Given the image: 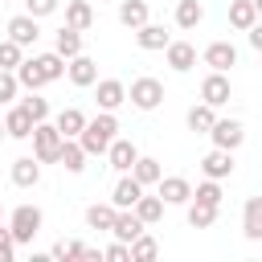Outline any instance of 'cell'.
I'll list each match as a JSON object with an SVG mask.
<instances>
[{"label": "cell", "mask_w": 262, "mask_h": 262, "mask_svg": "<svg viewBox=\"0 0 262 262\" xmlns=\"http://www.w3.org/2000/svg\"><path fill=\"white\" fill-rule=\"evenodd\" d=\"M33 61H37V70H41V78L45 82H57V78H66V57L61 53H33Z\"/></svg>", "instance_id": "4316f807"}, {"label": "cell", "mask_w": 262, "mask_h": 262, "mask_svg": "<svg viewBox=\"0 0 262 262\" xmlns=\"http://www.w3.org/2000/svg\"><path fill=\"white\" fill-rule=\"evenodd\" d=\"M115 135H119V119H115V111H98L94 119H86V127H82L74 139L82 143L86 156H102V151L111 147Z\"/></svg>", "instance_id": "6da1fadb"}, {"label": "cell", "mask_w": 262, "mask_h": 262, "mask_svg": "<svg viewBox=\"0 0 262 262\" xmlns=\"http://www.w3.org/2000/svg\"><path fill=\"white\" fill-rule=\"evenodd\" d=\"M156 196H160L164 205H188L192 184H188V176H160V180H156Z\"/></svg>", "instance_id": "ba28073f"}, {"label": "cell", "mask_w": 262, "mask_h": 262, "mask_svg": "<svg viewBox=\"0 0 262 262\" xmlns=\"http://www.w3.org/2000/svg\"><path fill=\"white\" fill-rule=\"evenodd\" d=\"M205 135L213 139V147H225V151H237V147L246 143V127H242L237 119H213V127H209Z\"/></svg>", "instance_id": "5b68a950"}, {"label": "cell", "mask_w": 262, "mask_h": 262, "mask_svg": "<svg viewBox=\"0 0 262 262\" xmlns=\"http://www.w3.org/2000/svg\"><path fill=\"white\" fill-rule=\"evenodd\" d=\"M37 37H41V20H37V16H29V12H16V16L8 20V41H16L20 49L37 45Z\"/></svg>", "instance_id": "8992f818"}, {"label": "cell", "mask_w": 262, "mask_h": 262, "mask_svg": "<svg viewBox=\"0 0 262 262\" xmlns=\"http://www.w3.org/2000/svg\"><path fill=\"white\" fill-rule=\"evenodd\" d=\"M147 225L131 213V209H115V221H111V229L106 233H115V242H131V237H139Z\"/></svg>", "instance_id": "e0dca14e"}, {"label": "cell", "mask_w": 262, "mask_h": 262, "mask_svg": "<svg viewBox=\"0 0 262 262\" xmlns=\"http://www.w3.org/2000/svg\"><path fill=\"white\" fill-rule=\"evenodd\" d=\"M66 25L78 29V33H86L94 25V4L90 0H66Z\"/></svg>", "instance_id": "7402d4cb"}, {"label": "cell", "mask_w": 262, "mask_h": 262, "mask_svg": "<svg viewBox=\"0 0 262 262\" xmlns=\"http://www.w3.org/2000/svg\"><path fill=\"white\" fill-rule=\"evenodd\" d=\"M254 20H258V4H254V0H233V4H229V25H233L237 33H246Z\"/></svg>", "instance_id": "d4e9b609"}, {"label": "cell", "mask_w": 262, "mask_h": 262, "mask_svg": "<svg viewBox=\"0 0 262 262\" xmlns=\"http://www.w3.org/2000/svg\"><path fill=\"white\" fill-rule=\"evenodd\" d=\"M102 258H111V262H127L131 250H127V242H111V246L102 250Z\"/></svg>", "instance_id": "7bdbcfd3"}, {"label": "cell", "mask_w": 262, "mask_h": 262, "mask_svg": "<svg viewBox=\"0 0 262 262\" xmlns=\"http://www.w3.org/2000/svg\"><path fill=\"white\" fill-rule=\"evenodd\" d=\"M131 176H135L143 188H151V184L164 176V168H160V160H156V156H135V164H131Z\"/></svg>", "instance_id": "cb8c5ba5"}, {"label": "cell", "mask_w": 262, "mask_h": 262, "mask_svg": "<svg viewBox=\"0 0 262 262\" xmlns=\"http://www.w3.org/2000/svg\"><path fill=\"white\" fill-rule=\"evenodd\" d=\"M82 250H86L82 242H66V237H61V242H53L49 258H61V262H66V258H82Z\"/></svg>", "instance_id": "ab89813d"}, {"label": "cell", "mask_w": 262, "mask_h": 262, "mask_svg": "<svg viewBox=\"0 0 262 262\" xmlns=\"http://www.w3.org/2000/svg\"><path fill=\"white\" fill-rule=\"evenodd\" d=\"M53 53H61V57L82 53V33H78V29H70V25H61V29L53 33Z\"/></svg>", "instance_id": "484cf974"}, {"label": "cell", "mask_w": 262, "mask_h": 262, "mask_svg": "<svg viewBox=\"0 0 262 262\" xmlns=\"http://www.w3.org/2000/svg\"><path fill=\"white\" fill-rule=\"evenodd\" d=\"M131 33H135V45H139V49H147V53H156V49H164V45L172 41V37H168V29H164V25H151V20H143V25H139V29H131Z\"/></svg>", "instance_id": "ac0fdd59"}, {"label": "cell", "mask_w": 262, "mask_h": 262, "mask_svg": "<svg viewBox=\"0 0 262 262\" xmlns=\"http://www.w3.org/2000/svg\"><path fill=\"white\" fill-rule=\"evenodd\" d=\"M102 156L111 160V168H115V172H131V164H135L139 147H135L131 139H119V135H115V139H111V147H106Z\"/></svg>", "instance_id": "9a60e30c"}, {"label": "cell", "mask_w": 262, "mask_h": 262, "mask_svg": "<svg viewBox=\"0 0 262 262\" xmlns=\"http://www.w3.org/2000/svg\"><path fill=\"white\" fill-rule=\"evenodd\" d=\"M246 33H250V45H254V49H262V25H258V20H254V25H250V29H246Z\"/></svg>", "instance_id": "ee69618b"}, {"label": "cell", "mask_w": 262, "mask_h": 262, "mask_svg": "<svg viewBox=\"0 0 262 262\" xmlns=\"http://www.w3.org/2000/svg\"><path fill=\"white\" fill-rule=\"evenodd\" d=\"M205 20V4L201 0H176V25L180 29H196Z\"/></svg>", "instance_id": "4dcf8cb0"}, {"label": "cell", "mask_w": 262, "mask_h": 262, "mask_svg": "<svg viewBox=\"0 0 262 262\" xmlns=\"http://www.w3.org/2000/svg\"><path fill=\"white\" fill-rule=\"evenodd\" d=\"M12 74H16L20 90H41V86H45V78H41V70H37V61H33V57H20V66H16Z\"/></svg>", "instance_id": "1f68e13d"}, {"label": "cell", "mask_w": 262, "mask_h": 262, "mask_svg": "<svg viewBox=\"0 0 262 262\" xmlns=\"http://www.w3.org/2000/svg\"><path fill=\"white\" fill-rule=\"evenodd\" d=\"M20 106L29 111V119H33V123H41V119H49V98H41L37 90H25V98H20Z\"/></svg>", "instance_id": "e575fe53"}, {"label": "cell", "mask_w": 262, "mask_h": 262, "mask_svg": "<svg viewBox=\"0 0 262 262\" xmlns=\"http://www.w3.org/2000/svg\"><path fill=\"white\" fill-rule=\"evenodd\" d=\"M201 61L209 66V70H229V66H237V45L233 41H213V45H205V53H201Z\"/></svg>", "instance_id": "8fae6325"}, {"label": "cell", "mask_w": 262, "mask_h": 262, "mask_svg": "<svg viewBox=\"0 0 262 262\" xmlns=\"http://www.w3.org/2000/svg\"><path fill=\"white\" fill-rule=\"evenodd\" d=\"M131 213H135L143 225H156V221L164 217V201H160V196H147V192H139V201L131 205Z\"/></svg>", "instance_id": "f1b7e54d"}, {"label": "cell", "mask_w": 262, "mask_h": 262, "mask_svg": "<svg viewBox=\"0 0 262 262\" xmlns=\"http://www.w3.org/2000/svg\"><path fill=\"white\" fill-rule=\"evenodd\" d=\"M164 57H168V66H172L176 74H188V70L196 66V45H192V41H168V45H164Z\"/></svg>", "instance_id": "4fadbf2b"}, {"label": "cell", "mask_w": 262, "mask_h": 262, "mask_svg": "<svg viewBox=\"0 0 262 262\" xmlns=\"http://www.w3.org/2000/svg\"><path fill=\"white\" fill-rule=\"evenodd\" d=\"M213 119H217V111H213L209 102H196V106H188V115H184L188 131H196V135H205V131L213 127Z\"/></svg>", "instance_id": "f546056e"}, {"label": "cell", "mask_w": 262, "mask_h": 262, "mask_svg": "<svg viewBox=\"0 0 262 262\" xmlns=\"http://www.w3.org/2000/svg\"><path fill=\"white\" fill-rule=\"evenodd\" d=\"M111 221H115V205H98V201H94V205L86 209V225H90V229H111Z\"/></svg>", "instance_id": "d590c367"}, {"label": "cell", "mask_w": 262, "mask_h": 262, "mask_svg": "<svg viewBox=\"0 0 262 262\" xmlns=\"http://www.w3.org/2000/svg\"><path fill=\"white\" fill-rule=\"evenodd\" d=\"M20 57H25V49H20L16 41H8V37H4V41H0V70H16V66H20Z\"/></svg>", "instance_id": "74e56055"}, {"label": "cell", "mask_w": 262, "mask_h": 262, "mask_svg": "<svg viewBox=\"0 0 262 262\" xmlns=\"http://www.w3.org/2000/svg\"><path fill=\"white\" fill-rule=\"evenodd\" d=\"M86 160H90V156L82 151V143H78V139H61L57 164H61V168H66L70 176H82V172H86Z\"/></svg>", "instance_id": "d6986e66"}, {"label": "cell", "mask_w": 262, "mask_h": 262, "mask_svg": "<svg viewBox=\"0 0 262 262\" xmlns=\"http://www.w3.org/2000/svg\"><path fill=\"white\" fill-rule=\"evenodd\" d=\"M33 156L41 160V164H57V151H61V131L49 123V119H41V123H33Z\"/></svg>", "instance_id": "3957f363"}, {"label": "cell", "mask_w": 262, "mask_h": 262, "mask_svg": "<svg viewBox=\"0 0 262 262\" xmlns=\"http://www.w3.org/2000/svg\"><path fill=\"white\" fill-rule=\"evenodd\" d=\"M217 221V209L213 205H205V201H188V225L192 229H209Z\"/></svg>", "instance_id": "836d02e7"}, {"label": "cell", "mask_w": 262, "mask_h": 262, "mask_svg": "<svg viewBox=\"0 0 262 262\" xmlns=\"http://www.w3.org/2000/svg\"><path fill=\"white\" fill-rule=\"evenodd\" d=\"M201 172H205L209 180H225V176H233V151H225V147H213V151L201 160Z\"/></svg>", "instance_id": "2e32d148"}, {"label": "cell", "mask_w": 262, "mask_h": 262, "mask_svg": "<svg viewBox=\"0 0 262 262\" xmlns=\"http://www.w3.org/2000/svg\"><path fill=\"white\" fill-rule=\"evenodd\" d=\"M66 78L74 86H94L98 82V61L86 57V53H74V57H66Z\"/></svg>", "instance_id": "9c48e42d"}, {"label": "cell", "mask_w": 262, "mask_h": 262, "mask_svg": "<svg viewBox=\"0 0 262 262\" xmlns=\"http://www.w3.org/2000/svg\"><path fill=\"white\" fill-rule=\"evenodd\" d=\"M0 217H4V201H0Z\"/></svg>", "instance_id": "bcb514c9"}, {"label": "cell", "mask_w": 262, "mask_h": 262, "mask_svg": "<svg viewBox=\"0 0 262 262\" xmlns=\"http://www.w3.org/2000/svg\"><path fill=\"white\" fill-rule=\"evenodd\" d=\"M94 102H98V111H119L127 102V86L119 78H98L94 82Z\"/></svg>", "instance_id": "52a82bcc"}, {"label": "cell", "mask_w": 262, "mask_h": 262, "mask_svg": "<svg viewBox=\"0 0 262 262\" xmlns=\"http://www.w3.org/2000/svg\"><path fill=\"white\" fill-rule=\"evenodd\" d=\"M127 102L135 106V111H156L160 102H164V82L160 78H135L131 86H127Z\"/></svg>", "instance_id": "277c9868"}, {"label": "cell", "mask_w": 262, "mask_h": 262, "mask_svg": "<svg viewBox=\"0 0 262 262\" xmlns=\"http://www.w3.org/2000/svg\"><path fill=\"white\" fill-rule=\"evenodd\" d=\"M188 201H205V205H213V209H221V201H225V192H221V180H201L196 188H192V196Z\"/></svg>", "instance_id": "d6a6232c"}, {"label": "cell", "mask_w": 262, "mask_h": 262, "mask_svg": "<svg viewBox=\"0 0 262 262\" xmlns=\"http://www.w3.org/2000/svg\"><path fill=\"white\" fill-rule=\"evenodd\" d=\"M57 4H61V0H25V12L41 20V16H53V12H57Z\"/></svg>", "instance_id": "60d3db41"}, {"label": "cell", "mask_w": 262, "mask_h": 262, "mask_svg": "<svg viewBox=\"0 0 262 262\" xmlns=\"http://www.w3.org/2000/svg\"><path fill=\"white\" fill-rule=\"evenodd\" d=\"M242 233L246 242H262V196H250L242 209Z\"/></svg>", "instance_id": "44dd1931"}, {"label": "cell", "mask_w": 262, "mask_h": 262, "mask_svg": "<svg viewBox=\"0 0 262 262\" xmlns=\"http://www.w3.org/2000/svg\"><path fill=\"white\" fill-rule=\"evenodd\" d=\"M16 258V242L8 233V225H0V262H12Z\"/></svg>", "instance_id": "b9f144b4"}, {"label": "cell", "mask_w": 262, "mask_h": 262, "mask_svg": "<svg viewBox=\"0 0 262 262\" xmlns=\"http://www.w3.org/2000/svg\"><path fill=\"white\" fill-rule=\"evenodd\" d=\"M12 98H20V82L12 70H0V106H8Z\"/></svg>", "instance_id": "f35d334b"}, {"label": "cell", "mask_w": 262, "mask_h": 262, "mask_svg": "<svg viewBox=\"0 0 262 262\" xmlns=\"http://www.w3.org/2000/svg\"><path fill=\"white\" fill-rule=\"evenodd\" d=\"M139 192H143V184H139L131 172H119V180H115V188H111V205H115V209H131V205L139 201Z\"/></svg>", "instance_id": "5bb4252c"}, {"label": "cell", "mask_w": 262, "mask_h": 262, "mask_svg": "<svg viewBox=\"0 0 262 262\" xmlns=\"http://www.w3.org/2000/svg\"><path fill=\"white\" fill-rule=\"evenodd\" d=\"M201 102H209L213 111L229 102V78H225L221 70H209V74H205V82H201Z\"/></svg>", "instance_id": "30bf717a"}, {"label": "cell", "mask_w": 262, "mask_h": 262, "mask_svg": "<svg viewBox=\"0 0 262 262\" xmlns=\"http://www.w3.org/2000/svg\"><path fill=\"white\" fill-rule=\"evenodd\" d=\"M53 127L61 131V139H74L82 127H86V115L78 111V106H66V111H57V119H53Z\"/></svg>", "instance_id": "83f0119b"}, {"label": "cell", "mask_w": 262, "mask_h": 262, "mask_svg": "<svg viewBox=\"0 0 262 262\" xmlns=\"http://www.w3.org/2000/svg\"><path fill=\"white\" fill-rule=\"evenodd\" d=\"M143 20H151V12H147V0H119V25H127V29H139Z\"/></svg>", "instance_id": "603a6c76"}, {"label": "cell", "mask_w": 262, "mask_h": 262, "mask_svg": "<svg viewBox=\"0 0 262 262\" xmlns=\"http://www.w3.org/2000/svg\"><path fill=\"white\" fill-rule=\"evenodd\" d=\"M4 135L8 139H29L33 135V119H29V111L20 106V102H8V111H4Z\"/></svg>", "instance_id": "7c38bea8"}, {"label": "cell", "mask_w": 262, "mask_h": 262, "mask_svg": "<svg viewBox=\"0 0 262 262\" xmlns=\"http://www.w3.org/2000/svg\"><path fill=\"white\" fill-rule=\"evenodd\" d=\"M37 180H41V160H37V156L12 160V184H16V188H37Z\"/></svg>", "instance_id": "ffe728a7"}, {"label": "cell", "mask_w": 262, "mask_h": 262, "mask_svg": "<svg viewBox=\"0 0 262 262\" xmlns=\"http://www.w3.org/2000/svg\"><path fill=\"white\" fill-rule=\"evenodd\" d=\"M41 225H45V213H41L37 205H16L12 217H8V233H12L16 246H29V242L41 233Z\"/></svg>", "instance_id": "7a4b0ae2"}, {"label": "cell", "mask_w": 262, "mask_h": 262, "mask_svg": "<svg viewBox=\"0 0 262 262\" xmlns=\"http://www.w3.org/2000/svg\"><path fill=\"white\" fill-rule=\"evenodd\" d=\"M127 250H131V258H156V254H160V242H156L151 233H139V237L127 242Z\"/></svg>", "instance_id": "8d00e7d4"}, {"label": "cell", "mask_w": 262, "mask_h": 262, "mask_svg": "<svg viewBox=\"0 0 262 262\" xmlns=\"http://www.w3.org/2000/svg\"><path fill=\"white\" fill-rule=\"evenodd\" d=\"M0 139H8V135H4V123H0Z\"/></svg>", "instance_id": "f6af8a7d"}]
</instances>
